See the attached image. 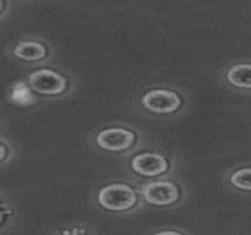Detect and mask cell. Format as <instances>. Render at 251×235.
Here are the masks:
<instances>
[{"label":"cell","instance_id":"1","mask_svg":"<svg viewBox=\"0 0 251 235\" xmlns=\"http://www.w3.org/2000/svg\"><path fill=\"white\" fill-rule=\"evenodd\" d=\"M99 203L110 212H126L137 205V193L126 184H110L99 191Z\"/></svg>","mask_w":251,"mask_h":235},{"label":"cell","instance_id":"3","mask_svg":"<svg viewBox=\"0 0 251 235\" xmlns=\"http://www.w3.org/2000/svg\"><path fill=\"white\" fill-rule=\"evenodd\" d=\"M29 87L40 94L56 96L66 90V79L51 69H38L32 72L28 78Z\"/></svg>","mask_w":251,"mask_h":235},{"label":"cell","instance_id":"8","mask_svg":"<svg viewBox=\"0 0 251 235\" xmlns=\"http://www.w3.org/2000/svg\"><path fill=\"white\" fill-rule=\"evenodd\" d=\"M251 66L249 63H243V65H235L228 71V81L240 88H250L251 87V78H250Z\"/></svg>","mask_w":251,"mask_h":235},{"label":"cell","instance_id":"5","mask_svg":"<svg viewBox=\"0 0 251 235\" xmlns=\"http://www.w3.org/2000/svg\"><path fill=\"white\" fill-rule=\"evenodd\" d=\"M96 143L100 149L107 152H124L135 143V134L126 128H107L97 135Z\"/></svg>","mask_w":251,"mask_h":235},{"label":"cell","instance_id":"7","mask_svg":"<svg viewBox=\"0 0 251 235\" xmlns=\"http://www.w3.org/2000/svg\"><path fill=\"white\" fill-rule=\"evenodd\" d=\"M13 53L21 60L35 62V60H41L47 54V50H46V47L41 43H37V41H22V43L16 44V47L13 49Z\"/></svg>","mask_w":251,"mask_h":235},{"label":"cell","instance_id":"12","mask_svg":"<svg viewBox=\"0 0 251 235\" xmlns=\"http://www.w3.org/2000/svg\"><path fill=\"white\" fill-rule=\"evenodd\" d=\"M1 221H3V213L0 212V222H1Z\"/></svg>","mask_w":251,"mask_h":235},{"label":"cell","instance_id":"2","mask_svg":"<svg viewBox=\"0 0 251 235\" xmlns=\"http://www.w3.org/2000/svg\"><path fill=\"white\" fill-rule=\"evenodd\" d=\"M143 199L154 206H171L181 199L178 185L169 181H156L141 187Z\"/></svg>","mask_w":251,"mask_h":235},{"label":"cell","instance_id":"11","mask_svg":"<svg viewBox=\"0 0 251 235\" xmlns=\"http://www.w3.org/2000/svg\"><path fill=\"white\" fill-rule=\"evenodd\" d=\"M6 153H7V152H6V147H4L3 144H0V162L6 157Z\"/></svg>","mask_w":251,"mask_h":235},{"label":"cell","instance_id":"4","mask_svg":"<svg viewBox=\"0 0 251 235\" xmlns=\"http://www.w3.org/2000/svg\"><path fill=\"white\" fill-rule=\"evenodd\" d=\"M141 103L147 110H150L153 113L166 115V113H172V112L178 110L181 107L182 100H181L179 94H176L175 91L153 90L143 96Z\"/></svg>","mask_w":251,"mask_h":235},{"label":"cell","instance_id":"9","mask_svg":"<svg viewBox=\"0 0 251 235\" xmlns=\"http://www.w3.org/2000/svg\"><path fill=\"white\" fill-rule=\"evenodd\" d=\"M250 175H251L250 168L240 169V171H237L235 174H232V177H231V183H232V185H234V187H237V188H241V190L250 191L251 190Z\"/></svg>","mask_w":251,"mask_h":235},{"label":"cell","instance_id":"6","mask_svg":"<svg viewBox=\"0 0 251 235\" xmlns=\"http://www.w3.org/2000/svg\"><path fill=\"white\" fill-rule=\"evenodd\" d=\"M131 168L143 177H159L169 169V163L162 155L140 153L131 160Z\"/></svg>","mask_w":251,"mask_h":235},{"label":"cell","instance_id":"13","mask_svg":"<svg viewBox=\"0 0 251 235\" xmlns=\"http://www.w3.org/2000/svg\"><path fill=\"white\" fill-rule=\"evenodd\" d=\"M3 6H4V4H3V1H0V10L3 9Z\"/></svg>","mask_w":251,"mask_h":235},{"label":"cell","instance_id":"10","mask_svg":"<svg viewBox=\"0 0 251 235\" xmlns=\"http://www.w3.org/2000/svg\"><path fill=\"white\" fill-rule=\"evenodd\" d=\"M154 235H184L182 233H178V231H162V233H157Z\"/></svg>","mask_w":251,"mask_h":235}]
</instances>
